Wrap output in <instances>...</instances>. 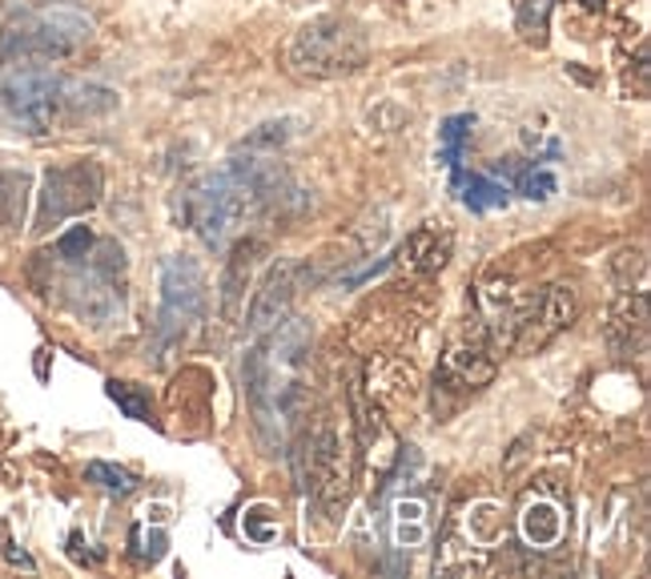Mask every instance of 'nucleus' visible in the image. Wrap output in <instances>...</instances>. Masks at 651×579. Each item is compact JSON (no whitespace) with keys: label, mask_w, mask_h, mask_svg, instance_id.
<instances>
[{"label":"nucleus","mask_w":651,"mask_h":579,"mask_svg":"<svg viewBox=\"0 0 651 579\" xmlns=\"http://www.w3.org/2000/svg\"><path fill=\"white\" fill-rule=\"evenodd\" d=\"M371 57V41L362 24L346 17H318V21L302 24L289 41V72L302 81H334V77H351Z\"/></svg>","instance_id":"obj_1"},{"label":"nucleus","mask_w":651,"mask_h":579,"mask_svg":"<svg viewBox=\"0 0 651 579\" xmlns=\"http://www.w3.org/2000/svg\"><path fill=\"white\" fill-rule=\"evenodd\" d=\"M93 17L72 4H49L29 12L24 21L9 24L0 32V65H29V61H57L89 45Z\"/></svg>","instance_id":"obj_2"},{"label":"nucleus","mask_w":651,"mask_h":579,"mask_svg":"<svg viewBox=\"0 0 651 579\" xmlns=\"http://www.w3.org/2000/svg\"><path fill=\"white\" fill-rule=\"evenodd\" d=\"M65 109V81L52 69L24 65L0 81V134L45 137L57 129Z\"/></svg>","instance_id":"obj_3"},{"label":"nucleus","mask_w":651,"mask_h":579,"mask_svg":"<svg viewBox=\"0 0 651 579\" xmlns=\"http://www.w3.org/2000/svg\"><path fill=\"white\" fill-rule=\"evenodd\" d=\"M186 214H189V222H194L197 238L217 254V249H226L229 234H234L249 214H258V202H254L249 186L241 181L238 169H234V161H226L217 174H206L194 189H189Z\"/></svg>","instance_id":"obj_4"},{"label":"nucleus","mask_w":651,"mask_h":579,"mask_svg":"<svg viewBox=\"0 0 651 579\" xmlns=\"http://www.w3.org/2000/svg\"><path fill=\"white\" fill-rule=\"evenodd\" d=\"M302 434V459H306V491H314L318 507L338 519L351 503V451L342 443L334 419H322L310 434Z\"/></svg>","instance_id":"obj_5"},{"label":"nucleus","mask_w":651,"mask_h":579,"mask_svg":"<svg viewBox=\"0 0 651 579\" xmlns=\"http://www.w3.org/2000/svg\"><path fill=\"white\" fill-rule=\"evenodd\" d=\"M206 314V274L186 254H169L161 262V318H157V346H181Z\"/></svg>","instance_id":"obj_6"},{"label":"nucleus","mask_w":651,"mask_h":579,"mask_svg":"<svg viewBox=\"0 0 651 579\" xmlns=\"http://www.w3.org/2000/svg\"><path fill=\"white\" fill-rule=\"evenodd\" d=\"M105 194V174L97 161H72V166H57L45 174L41 186V209H37V229H52L69 222L77 214H89V209L101 202Z\"/></svg>","instance_id":"obj_7"},{"label":"nucleus","mask_w":651,"mask_h":579,"mask_svg":"<svg viewBox=\"0 0 651 579\" xmlns=\"http://www.w3.org/2000/svg\"><path fill=\"white\" fill-rule=\"evenodd\" d=\"M575 314H579V302H575V290L571 286L551 282V286L535 290V294L523 302V311H519L511 351L515 354L543 351L551 338H559V334L568 331L571 322H575Z\"/></svg>","instance_id":"obj_8"},{"label":"nucleus","mask_w":651,"mask_h":579,"mask_svg":"<svg viewBox=\"0 0 651 579\" xmlns=\"http://www.w3.org/2000/svg\"><path fill=\"white\" fill-rule=\"evenodd\" d=\"M495 379V342L486 338V326L479 322L475 331L463 326L455 338L446 342L443 366L434 374V391H479Z\"/></svg>","instance_id":"obj_9"},{"label":"nucleus","mask_w":651,"mask_h":579,"mask_svg":"<svg viewBox=\"0 0 651 579\" xmlns=\"http://www.w3.org/2000/svg\"><path fill=\"white\" fill-rule=\"evenodd\" d=\"M298 262L294 258H282L269 266V274L262 278L258 294H254V302H249V314H246V326L254 334H266L274 331L282 318L289 314V306H294V294H298Z\"/></svg>","instance_id":"obj_10"},{"label":"nucleus","mask_w":651,"mask_h":579,"mask_svg":"<svg viewBox=\"0 0 651 579\" xmlns=\"http://www.w3.org/2000/svg\"><path fill=\"white\" fill-rule=\"evenodd\" d=\"M69 306L89 326H109L114 318H121V286L93 269H81L69 278Z\"/></svg>","instance_id":"obj_11"},{"label":"nucleus","mask_w":651,"mask_h":579,"mask_svg":"<svg viewBox=\"0 0 651 579\" xmlns=\"http://www.w3.org/2000/svg\"><path fill=\"white\" fill-rule=\"evenodd\" d=\"M262 254H266V242H258V238H246L229 249L226 269H221V286H217L221 290V314H226V322L241 318L249 278H254V266H258Z\"/></svg>","instance_id":"obj_12"},{"label":"nucleus","mask_w":651,"mask_h":579,"mask_svg":"<svg viewBox=\"0 0 651 579\" xmlns=\"http://www.w3.org/2000/svg\"><path fill=\"white\" fill-rule=\"evenodd\" d=\"M451 258V234L443 226H418L414 234H406V242L398 246V262H403L411 274H434L443 269Z\"/></svg>","instance_id":"obj_13"},{"label":"nucleus","mask_w":651,"mask_h":579,"mask_svg":"<svg viewBox=\"0 0 651 579\" xmlns=\"http://www.w3.org/2000/svg\"><path fill=\"white\" fill-rule=\"evenodd\" d=\"M391 536L394 551H418L431 539V503L423 495H403L391 507Z\"/></svg>","instance_id":"obj_14"},{"label":"nucleus","mask_w":651,"mask_h":579,"mask_svg":"<svg viewBox=\"0 0 651 579\" xmlns=\"http://www.w3.org/2000/svg\"><path fill=\"white\" fill-rule=\"evenodd\" d=\"M519 531H523V543L531 551H551L563 539V511H559L555 499L535 495L523 503V516H519Z\"/></svg>","instance_id":"obj_15"},{"label":"nucleus","mask_w":651,"mask_h":579,"mask_svg":"<svg viewBox=\"0 0 651 579\" xmlns=\"http://www.w3.org/2000/svg\"><path fill=\"white\" fill-rule=\"evenodd\" d=\"M631 331L648 338V294L635 290V298H623L611 314V342H615V354H631Z\"/></svg>","instance_id":"obj_16"},{"label":"nucleus","mask_w":651,"mask_h":579,"mask_svg":"<svg viewBox=\"0 0 651 579\" xmlns=\"http://www.w3.org/2000/svg\"><path fill=\"white\" fill-rule=\"evenodd\" d=\"M29 206V177L0 174V229H21Z\"/></svg>","instance_id":"obj_17"},{"label":"nucleus","mask_w":651,"mask_h":579,"mask_svg":"<svg viewBox=\"0 0 651 579\" xmlns=\"http://www.w3.org/2000/svg\"><path fill=\"white\" fill-rule=\"evenodd\" d=\"M458 181H463V202L475 214H486V209H495V206H506V181H499L495 174H471V177H463L458 174Z\"/></svg>","instance_id":"obj_18"},{"label":"nucleus","mask_w":651,"mask_h":579,"mask_svg":"<svg viewBox=\"0 0 651 579\" xmlns=\"http://www.w3.org/2000/svg\"><path fill=\"white\" fill-rule=\"evenodd\" d=\"M294 125H298V121H294V117H282V121H266V125H258L254 134H246V141H241V149H246V154H278L282 145L294 141V134H298Z\"/></svg>","instance_id":"obj_19"},{"label":"nucleus","mask_w":651,"mask_h":579,"mask_svg":"<svg viewBox=\"0 0 651 579\" xmlns=\"http://www.w3.org/2000/svg\"><path fill=\"white\" fill-rule=\"evenodd\" d=\"M65 105L72 114H109L117 105V94L101 85H65Z\"/></svg>","instance_id":"obj_20"},{"label":"nucleus","mask_w":651,"mask_h":579,"mask_svg":"<svg viewBox=\"0 0 651 579\" xmlns=\"http://www.w3.org/2000/svg\"><path fill=\"white\" fill-rule=\"evenodd\" d=\"M85 479L89 483H97V487H105L109 495H129L137 487V479L125 471V467H117V463H105V459H93V463L85 467Z\"/></svg>","instance_id":"obj_21"},{"label":"nucleus","mask_w":651,"mask_h":579,"mask_svg":"<svg viewBox=\"0 0 651 579\" xmlns=\"http://www.w3.org/2000/svg\"><path fill=\"white\" fill-rule=\"evenodd\" d=\"M515 189L527 197V202H548V197L555 194V174L535 166V161H527V166L515 174Z\"/></svg>","instance_id":"obj_22"},{"label":"nucleus","mask_w":651,"mask_h":579,"mask_svg":"<svg viewBox=\"0 0 651 579\" xmlns=\"http://www.w3.org/2000/svg\"><path fill=\"white\" fill-rule=\"evenodd\" d=\"M475 125L471 114H458V117H446L443 121V166L458 169V157H463V141H466V129Z\"/></svg>","instance_id":"obj_23"},{"label":"nucleus","mask_w":651,"mask_h":579,"mask_svg":"<svg viewBox=\"0 0 651 579\" xmlns=\"http://www.w3.org/2000/svg\"><path fill=\"white\" fill-rule=\"evenodd\" d=\"M105 391H109V399L125 411V419H145V414H149V399H145V391H137L134 383H117V379H109Z\"/></svg>","instance_id":"obj_24"},{"label":"nucleus","mask_w":651,"mask_h":579,"mask_svg":"<svg viewBox=\"0 0 651 579\" xmlns=\"http://www.w3.org/2000/svg\"><path fill=\"white\" fill-rule=\"evenodd\" d=\"M89 249H93V229H89V226H72L69 234H61V242H57V258L85 262V258H89Z\"/></svg>","instance_id":"obj_25"},{"label":"nucleus","mask_w":651,"mask_h":579,"mask_svg":"<svg viewBox=\"0 0 651 579\" xmlns=\"http://www.w3.org/2000/svg\"><path fill=\"white\" fill-rule=\"evenodd\" d=\"M548 12H551V0H527V4L519 9V29H523V37H539V41H543V32H548Z\"/></svg>","instance_id":"obj_26"},{"label":"nucleus","mask_w":651,"mask_h":579,"mask_svg":"<svg viewBox=\"0 0 651 579\" xmlns=\"http://www.w3.org/2000/svg\"><path fill=\"white\" fill-rule=\"evenodd\" d=\"M523 455H527V439H519V443L511 446V459H506L503 467H506V471H515V467L523 463Z\"/></svg>","instance_id":"obj_27"},{"label":"nucleus","mask_w":651,"mask_h":579,"mask_svg":"<svg viewBox=\"0 0 651 579\" xmlns=\"http://www.w3.org/2000/svg\"><path fill=\"white\" fill-rule=\"evenodd\" d=\"M4 559H12V563H21V568H32V559L24 556V551H17V548H4Z\"/></svg>","instance_id":"obj_28"},{"label":"nucleus","mask_w":651,"mask_h":579,"mask_svg":"<svg viewBox=\"0 0 651 579\" xmlns=\"http://www.w3.org/2000/svg\"><path fill=\"white\" fill-rule=\"evenodd\" d=\"M583 4H588V9H603V0H583Z\"/></svg>","instance_id":"obj_29"}]
</instances>
